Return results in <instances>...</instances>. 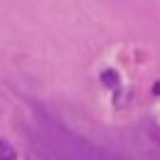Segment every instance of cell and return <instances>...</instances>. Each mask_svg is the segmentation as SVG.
<instances>
[{
  "label": "cell",
  "instance_id": "cell-1",
  "mask_svg": "<svg viewBox=\"0 0 160 160\" xmlns=\"http://www.w3.org/2000/svg\"><path fill=\"white\" fill-rule=\"evenodd\" d=\"M101 79H103V84H108V86H116V84H118V74H116L113 69H106Z\"/></svg>",
  "mask_w": 160,
  "mask_h": 160
},
{
  "label": "cell",
  "instance_id": "cell-2",
  "mask_svg": "<svg viewBox=\"0 0 160 160\" xmlns=\"http://www.w3.org/2000/svg\"><path fill=\"white\" fill-rule=\"evenodd\" d=\"M153 94H160V81L155 84V86H153Z\"/></svg>",
  "mask_w": 160,
  "mask_h": 160
}]
</instances>
